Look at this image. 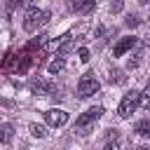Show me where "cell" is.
I'll return each mask as SVG.
<instances>
[{
	"label": "cell",
	"instance_id": "obj_6",
	"mask_svg": "<svg viewBox=\"0 0 150 150\" xmlns=\"http://www.w3.org/2000/svg\"><path fill=\"white\" fill-rule=\"evenodd\" d=\"M45 120H47L49 127H63L68 122V112L66 110H59V108H49L45 112Z\"/></svg>",
	"mask_w": 150,
	"mask_h": 150
},
{
	"label": "cell",
	"instance_id": "obj_10",
	"mask_svg": "<svg viewBox=\"0 0 150 150\" xmlns=\"http://www.w3.org/2000/svg\"><path fill=\"white\" fill-rule=\"evenodd\" d=\"M136 134L143 138H150V120H141L136 122Z\"/></svg>",
	"mask_w": 150,
	"mask_h": 150
},
{
	"label": "cell",
	"instance_id": "obj_5",
	"mask_svg": "<svg viewBox=\"0 0 150 150\" xmlns=\"http://www.w3.org/2000/svg\"><path fill=\"white\" fill-rule=\"evenodd\" d=\"M101 115H103V108H101V105H94V108L84 110V112L75 120V127H77V129H87V127H89V124H94Z\"/></svg>",
	"mask_w": 150,
	"mask_h": 150
},
{
	"label": "cell",
	"instance_id": "obj_1",
	"mask_svg": "<svg viewBox=\"0 0 150 150\" xmlns=\"http://www.w3.org/2000/svg\"><path fill=\"white\" fill-rule=\"evenodd\" d=\"M49 21V12L47 9H38V7H30L23 16V30L26 33H35L40 26H45Z\"/></svg>",
	"mask_w": 150,
	"mask_h": 150
},
{
	"label": "cell",
	"instance_id": "obj_4",
	"mask_svg": "<svg viewBox=\"0 0 150 150\" xmlns=\"http://www.w3.org/2000/svg\"><path fill=\"white\" fill-rule=\"evenodd\" d=\"M28 87H30L33 94H40V96H56V91H59V87H56L54 82L42 80V77H33V80L28 82Z\"/></svg>",
	"mask_w": 150,
	"mask_h": 150
},
{
	"label": "cell",
	"instance_id": "obj_7",
	"mask_svg": "<svg viewBox=\"0 0 150 150\" xmlns=\"http://www.w3.org/2000/svg\"><path fill=\"white\" fill-rule=\"evenodd\" d=\"M134 45H136V38H134V35H129V38H122V40H120V42L112 47V54H115V56H122V54H127V52H129Z\"/></svg>",
	"mask_w": 150,
	"mask_h": 150
},
{
	"label": "cell",
	"instance_id": "obj_17",
	"mask_svg": "<svg viewBox=\"0 0 150 150\" xmlns=\"http://www.w3.org/2000/svg\"><path fill=\"white\" fill-rule=\"evenodd\" d=\"M77 56H80V61H89V49H77Z\"/></svg>",
	"mask_w": 150,
	"mask_h": 150
},
{
	"label": "cell",
	"instance_id": "obj_9",
	"mask_svg": "<svg viewBox=\"0 0 150 150\" xmlns=\"http://www.w3.org/2000/svg\"><path fill=\"white\" fill-rule=\"evenodd\" d=\"M14 138V127L12 124H0V143H9Z\"/></svg>",
	"mask_w": 150,
	"mask_h": 150
},
{
	"label": "cell",
	"instance_id": "obj_13",
	"mask_svg": "<svg viewBox=\"0 0 150 150\" xmlns=\"http://www.w3.org/2000/svg\"><path fill=\"white\" fill-rule=\"evenodd\" d=\"M73 49H75V45H73V40H63V42L59 45V49H56V52H59V54L63 56V54H68V52H73Z\"/></svg>",
	"mask_w": 150,
	"mask_h": 150
},
{
	"label": "cell",
	"instance_id": "obj_14",
	"mask_svg": "<svg viewBox=\"0 0 150 150\" xmlns=\"http://www.w3.org/2000/svg\"><path fill=\"white\" fill-rule=\"evenodd\" d=\"M103 150H120V136L115 134L112 138H108V141H105V145H103Z\"/></svg>",
	"mask_w": 150,
	"mask_h": 150
},
{
	"label": "cell",
	"instance_id": "obj_12",
	"mask_svg": "<svg viewBox=\"0 0 150 150\" xmlns=\"http://www.w3.org/2000/svg\"><path fill=\"white\" fill-rule=\"evenodd\" d=\"M28 129H30V134H33L35 138H45V136H47V131H45V127H42V124H35V122H33Z\"/></svg>",
	"mask_w": 150,
	"mask_h": 150
},
{
	"label": "cell",
	"instance_id": "obj_19",
	"mask_svg": "<svg viewBox=\"0 0 150 150\" xmlns=\"http://www.w3.org/2000/svg\"><path fill=\"white\" fill-rule=\"evenodd\" d=\"M136 150H150V148H148V145H141V148H136Z\"/></svg>",
	"mask_w": 150,
	"mask_h": 150
},
{
	"label": "cell",
	"instance_id": "obj_8",
	"mask_svg": "<svg viewBox=\"0 0 150 150\" xmlns=\"http://www.w3.org/2000/svg\"><path fill=\"white\" fill-rule=\"evenodd\" d=\"M70 7H73V12H77V14H87V12H94L96 2H94V0H82V2H73Z\"/></svg>",
	"mask_w": 150,
	"mask_h": 150
},
{
	"label": "cell",
	"instance_id": "obj_11",
	"mask_svg": "<svg viewBox=\"0 0 150 150\" xmlns=\"http://www.w3.org/2000/svg\"><path fill=\"white\" fill-rule=\"evenodd\" d=\"M63 68H66V61H63L61 56H59V59H54V61H52V63L47 66V70H49V75H56V73H61Z\"/></svg>",
	"mask_w": 150,
	"mask_h": 150
},
{
	"label": "cell",
	"instance_id": "obj_16",
	"mask_svg": "<svg viewBox=\"0 0 150 150\" xmlns=\"http://www.w3.org/2000/svg\"><path fill=\"white\" fill-rule=\"evenodd\" d=\"M124 23H127V26H129V28H136V26H138V23H141V19H138V16H129V19H127V21H124Z\"/></svg>",
	"mask_w": 150,
	"mask_h": 150
},
{
	"label": "cell",
	"instance_id": "obj_18",
	"mask_svg": "<svg viewBox=\"0 0 150 150\" xmlns=\"http://www.w3.org/2000/svg\"><path fill=\"white\" fill-rule=\"evenodd\" d=\"M120 9H122V2H112L110 5V12H120Z\"/></svg>",
	"mask_w": 150,
	"mask_h": 150
},
{
	"label": "cell",
	"instance_id": "obj_2",
	"mask_svg": "<svg viewBox=\"0 0 150 150\" xmlns=\"http://www.w3.org/2000/svg\"><path fill=\"white\" fill-rule=\"evenodd\" d=\"M138 105H141V91L131 89L129 94H124V98H122V103H120V108H117V115H120L122 120H129L131 112H136Z\"/></svg>",
	"mask_w": 150,
	"mask_h": 150
},
{
	"label": "cell",
	"instance_id": "obj_3",
	"mask_svg": "<svg viewBox=\"0 0 150 150\" xmlns=\"http://www.w3.org/2000/svg\"><path fill=\"white\" fill-rule=\"evenodd\" d=\"M101 89V82L94 77V73H87L80 77V84H77V96L80 98H89L91 94H96Z\"/></svg>",
	"mask_w": 150,
	"mask_h": 150
},
{
	"label": "cell",
	"instance_id": "obj_15",
	"mask_svg": "<svg viewBox=\"0 0 150 150\" xmlns=\"http://www.w3.org/2000/svg\"><path fill=\"white\" fill-rule=\"evenodd\" d=\"M141 105H143V108H150V82H148L145 91L141 94Z\"/></svg>",
	"mask_w": 150,
	"mask_h": 150
}]
</instances>
